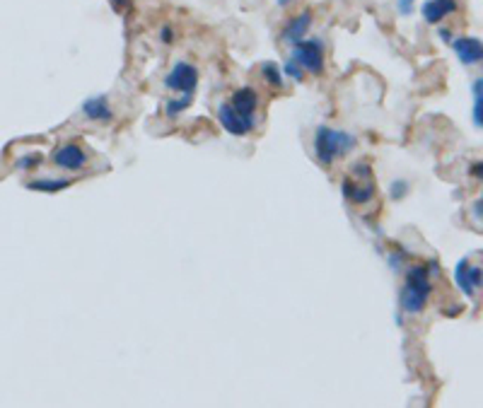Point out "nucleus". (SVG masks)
Listing matches in <instances>:
<instances>
[{
  "mask_svg": "<svg viewBox=\"0 0 483 408\" xmlns=\"http://www.w3.org/2000/svg\"><path fill=\"white\" fill-rule=\"evenodd\" d=\"M433 273L437 276V264L430 261L428 266H411L409 273H406V283L402 288V307L409 314H416L421 312L430 299V292H433Z\"/></svg>",
  "mask_w": 483,
  "mask_h": 408,
  "instance_id": "1",
  "label": "nucleus"
},
{
  "mask_svg": "<svg viewBox=\"0 0 483 408\" xmlns=\"http://www.w3.org/2000/svg\"><path fill=\"white\" fill-rule=\"evenodd\" d=\"M355 145V138L351 133L334 131L329 126H319L314 136V155L322 164H332L336 157L346 155Z\"/></svg>",
  "mask_w": 483,
  "mask_h": 408,
  "instance_id": "2",
  "label": "nucleus"
},
{
  "mask_svg": "<svg viewBox=\"0 0 483 408\" xmlns=\"http://www.w3.org/2000/svg\"><path fill=\"white\" fill-rule=\"evenodd\" d=\"M292 61L302 70L319 75L324 70V46L319 39H302L292 44Z\"/></svg>",
  "mask_w": 483,
  "mask_h": 408,
  "instance_id": "3",
  "label": "nucleus"
},
{
  "mask_svg": "<svg viewBox=\"0 0 483 408\" xmlns=\"http://www.w3.org/2000/svg\"><path fill=\"white\" fill-rule=\"evenodd\" d=\"M164 85L174 92H184V94H194L196 85H199V68L191 66V63H176L174 68L169 70Z\"/></svg>",
  "mask_w": 483,
  "mask_h": 408,
  "instance_id": "4",
  "label": "nucleus"
},
{
  "mask_svg": "<svg viewBox=\"0 0 483 408\" xmlns=\"http://www.w3.org/2000/svg\"><path fill=\"white\" fill-rule=\"evenodd\" d=\"M218 119H220V126L225 129L230 136H249L254 131V126H257V121L254 116H244V114L234 111L232 104H220L218 109Z\"/></svg>",
  "mask_w": 483,
  "mask_h": 408,
  "instance_id": "5",
  "label": "nucleus"
},
{
  "mask_svg": "<svg viewBox=\"0 0 483 408\" xmlns=\"http://www.w3.org/2000/svg\"><path fill=\"white\" fill-rule=\"evenodd\" d=\"M454 280H457V285L462 288L464 295L474 297L476 290L481 288V266L472 264L469 259H462L459 264L454 266Z\"/></svg>",
  "mask_w": 483,
  "mask_h": 408,
  "instance_id": "6",
  "label": "nucleus"
},
{
  "mask_svg": "<svg viewBox=\"0 0 483 408\" xmlns=\"http://www.w3.org/2000/svg\"><path fill=\"white\" fill-rule=\"evenodd\" d=\"M374 191H377V186H374L372 176H367V179H360L355 174L346 176L343 179V196H346L348 201L358 203V206H365V203H370L374 199Z\"/></svg>",
  "mask_w": 483,
  "mask_h": 408,
  "instance_id": "7",
  "label": "nucleus"
},
{
  "mask_svg": "<svg viewBox=\"0 0 483 408\" xmlns=\"http://www.w3.org/2000/svg\"><path fill=\"white\" fill-rule=\"evenodd\" d=\"M54 164L61 169H68V171H75V169H82L87 162V152L80 148L78 143H66L61 145V148H56L54 152Z\"/></svg>",
  "mask_w": 483,
  "mask_h": 408,
  "instance_id": "8",
  "label": "nucleus"
},
{
  "mask_svg": "<svg viewBox=\"0 0 483 408\" xmlns=\"http://www.w3.org/2000/svg\"><path fill=\"white\" fill-rule=\"evenodd\" d=\"M452 49L457 51V56H459V61L464 66H476V63H481L483 46H481V39H476V36H459V39L452 41Z\"/></svg>",
  "mask_w": 483,
  "mask_h": 408,
  "instance_id": "9",
  "label": "nucleus"
},
{
  "mask_svg": "<svg viewBox=\"0 0 483 408\" xmlns=\"http://www.w3.org/2000/svg\"><path fill=\"white\" fill-rule=\"evenodd\" d=\"M452 12H457V0H425L421 15L428 24L442 22L444 17H449Z\"/></svg>",
  "mask_w": 483,
  "mask_h": 408,
  "instance_id": "10",
  "label": "nucleus"
},
{
  "mask_svg": "<svg viewBox=\"0 0 483 408\" xmlns=\"http://www.w3.org/2000/svg\"><path fill=\"white\" fill-rule=\"evenodd\" d=\"M82 111H85V116L90 121H101V124L114 121V109L109 106V101H106V94H97V97L87 99L85 104H82Z\"/></svg>",
  "mask_w": 483,
  "mask_h": 408,
  "instance_id": "11",
  "label": "nucleus"
},
{
  "mask_svg": "<svg viewBox=\"0 0 483 408\" xmlns=\"http://www.w3.org/2000/svg\"><path fill=\"white\" fill-rule=\"evenodd\" d=\"M309 24H312V12L309 10H302L300 15H295L292 20L285 24L283 29V39L290 41V44H297L304 39V34H307Z\"/></svg>",
  "mask_w": 483,
  "mask_h": 408,
  "instance_id": "12",
  "label": "nucleus"
},
{
  "mask_svg": "<svg viewBox=\"0 0 483 408\" xmlns=\"http://www.w3.org/2000/svg\"><path fill=\"white\" fill-rule=\"evenodd\" d=\"M230 104L234 111L244 114V116H254V111H257V106H259V94H257V90H252V87H242V90L234 92Z\"/></svg>",
  "mask_w": 483,
  "mask_h": 408,
  "instance_id": "13",
  "label": "nucleus"
},
{
  "mask_svg": "<svg viewBox=\"0 0 483 408\" xmlns=\"http://www.w3.org/2000/svg\"><path fill=\"white\" fill-rule=\"evenodd\" d=\"M75 179H36L29 181L27 189L29 191H41V194H59V191H66L68 186H73Z\"/></svg>",
  "mask_w": 483,
  "mask_h": 408,
  "instance_id": "14",
  "label": "nucleus"
},
{
  "mask_svg": "<svg viewBox=\"0 0 483 408\" xmlns=\"http://www.w3.org/2000/svg\"><path fill=\"white\" fill-rule=\"evenodd\" d=\"M474 126L481 129L483 126V80L476 78L474 82Z\"/></svg>",
  "mask_w": 483,
  "mask_h": 408,
  "instance_id": "15",
  "label": "nucleus"
},
{
  "mask_svg": "<svg viewBox=\"0 0 483 408\" xmlns=\"http://www.w3.org/2000/svg\"><path fill=\"white\" fill-rule=\"evenodd\" d=\"M191 101H194V94H186V97H181V99H171V101H167L164 114H167L169 119H176L179 114H184L189 106H191Z\"/></svg>",
  "mask_w": 483,
  "mask_h": 408,
  "instance_id": "16",
  "label": "nucleus"
},
{
  "mask_svg": "<svg viewBox=\"0 0 483 408\" xmlns=\"http://www.w3.org/2000/svg\"><path fill=\"white\" fill-rule=\"evenodd\" d=\"M262 75L271 87H283V75L281 70H278V66H273V63H266L262 68Z\"/></svg>",
  "mask_w": 483,
  "mask_h": 408,
  "instance_id": "17",
  "label": "nucleus"
},
{
  "mask_svg": "<svg viewBox=\"0 0 483 408\" xmlns=\"http://www.w3.org/2000/svg\"><path fill=\"white\" fill-rule=\"evenodd\" d=\"M285 75H290L292 80H302V78H304V75H302V68L297 66V63L292 61V59H290L288 63H285Z\"/></svg>",
  "mask_w": 483,
  "mask_h": 408,
  "instance_id": "18",
  "label": "nucleus"
},
{
  "mask_svg": "<svg viewBox=\"0 0 483 408\" xmlns=\"http://www.w3.org/2000/svg\"><path fill=\"white\" fill-rule=\"evenodd\" d=\"M41 162V155H27V157H22L20 162H17V169H34L36 164Z\"/></svg>",
  "mask_w": 483,
  "mask_h": 408,
  "instance_id": "19",
  "label": "nucleus"
},
{
  "mask_svg": "<svg viewBox=\"0 0 483 408\" xmlns=\"http://www.w3.org/2000/svg\"><path fill=\"white\" fill-rule=\"evenodd\" d=\"M406 189H409V184L406 181H394L392 184V199H404Z\"/></svg>",
  "mask_w": 483,
  "mask_h": 408,
  "instance_id": "20",
  "label": "nucleus"
},
{
  "mask_svg": "<svg viewBox=\"0 0 483 408\" xmlns=\"http://www.w3.org/2000/svg\"><path fill=\"white\" fill-rule=\"evenodd\" d=\"M131 3H133V0H111V8L116 12H126L131 8Z\"/></svg>",
  "mask_w": 483,
  "mask_h": 408,
  "instance_id": "21",
  "label": "nucleus"
},
{
  "mask_svg": "<svg viewBox=\"0 0 483 408\" xmlns=\"http://www.w3.org/2000/svg\"><path fill=\"white\" fill-rule=\"evenodd\" d=\"M413 3H416V0H399V12H402V15H411Z\"/></svg>",
  "mask_w": 483,
  "mask_h": 408,
  "instance_id": "22",
  "label": "nucleus"
},
{
  "mask_svg": "<svg viewBox=\"0 0 483 408\" xmlns=\"http://www.w3.org/2000/svg\"><path fill=\"white\" fill-rule=\"evenodd\" d=\"M160 39H162L164 44H171V39H174V31H171V27H162Z\"/></svg>",
  "mask_w": 483,
  "mask_h": 408,
  "instance_id": "23",
  "label": "nucleus"
},
{
  "mask_svg": "<svg viewBox=\"0 0 483 408\" xmlns=\"http://www.w3.org/2000/svg\"><path fill=\"white\" fill-rule=\"evenodd\" d=\"M440 36H442L444 41H452V34H449L447 29H440Z\"/></svg>",
  "mask_w": 483,
  "mask_h": 408,
  "instance_id": "24",
  "label": "nucleus"
},
{
  "mask_svg": "<svg viewBox=\"0 0 483 408\" xmlns=\"http://www.w3.org/2000/svg\"><path fill=\"white\" fill-rule=\"evenodd\" d=\"M288 3H290V0H278V5H288Z\"/></svg>",
  "mask_w": 483,
  "mask_h": 408,
  "instance_id": "25",
  "label": "nucleus"
}]
</instances>
